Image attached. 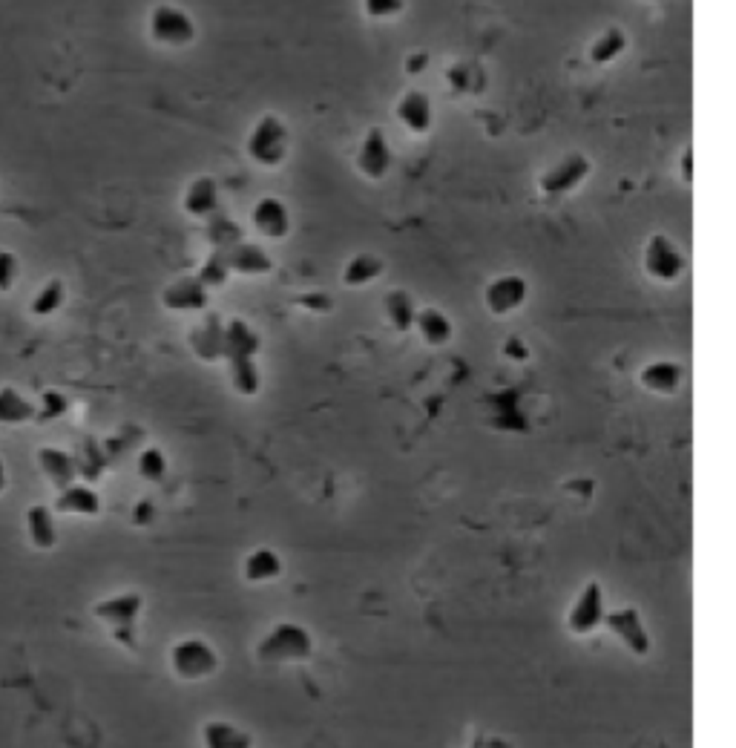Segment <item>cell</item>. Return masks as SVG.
Listing matches in <instances>:
<instances>
[{
    "label": "cell",
    "instance_id": "60d3db41",
    "mask_svg": "<svg viewBox=\"0 0 736 748\" xmlns=\"http://www.w3.org/2000/svg\"><path fill=\"white\" fill-rule=\"evenodd\" d=\"M6 487H9V475H6V464H3V458H0V495H3Z\"/></svg>",
    "mask_w": 736,
    "mask_h": 748
},
{
    "label": "cell",
    "instance_id": "1f68e13d",
    "mask_svg": "<svg viewBox=\"0 0 736 748\" xmlns=\"http://www.w3.org/2000/svg\"><path fill=\"white\" fill-rule=\"evenodd\" d=\"M230 277V265H228V251H222V248H213V254L202 262V268H199V274H196V280L205 285L207 291L210 288H222Z\"/></svg>",
    "mask_w": 736,
    "mask_h": 748
},
{
    "label": "cell",
    "instance_id": "3957f363",
    "mask_svg": "<svg viewBox=\"0 0 736 748\" xmlns=\"http://www.w3.org/2000/svg\"><path fill=\"white\" fill-rule=\"evenodd\" d=\"M285 153H288V127L282 124V118L271 113L259 118L248 136V156L262 167H276L282 164Z\"/></svg>",
    "mask_w": 736,
    "mask_h": 748
},
{
    "label": "cell",
    "instance_id": "44dd1931",
    "mask_svg": "<svg viewBox=\"0 0 736 748\" xmlns=\"http://www.w3.org/2000/svg\"><path fill=\"white\" fill-rule=\"evenodd\" d=\"M38 418L35 400H29L15 386H0V426H23Z\"/></svg>",
    "mask_w": 736,
    "mask_h": 748
},
{
    "label": "cell",
    "instance_id": "e0dca14e",
    "mask_svg": "<svg viewBox=\"0 0 736 748\" xmlns=\"http://www.w3.org/2000/svg\"><path fill=\"white\" fill-rule=\"evenodd\" d=\"M394 113L400 118V124L409 130V133H429L432 130V101L429 95L420 93V90H409L397 101Z\"/></svg>",
    "mask_w": 736,
    "mask_h": 748
},
{
    "label": "cell",
    "instance_id": "8d00e7d4",
    "mask_svg": "<svg viewBox=\"0 0 736 748\" xmlns=\"http://www.w3.org/2000/svg\"><path fill=\"white\" fill-rule=\"evenodd\" d=\"M363 9L371 18L386 21V18H394L403 12V0H363Z\"/></svg>",
    "mask_w": 736,
    "mask_h": 748
},
{
    "label": "cell",
    "instance_id": "277c9868",
    "mask_svg": "<svg viewBox=\"0 0 736 748\" xmlns=\"http://www.w3.org/2000/svg\"><path fill=\"white\" fill-rule=\"evenodd\" d=\"M170 668L179 679H205L210 674H216L219 668V656L207 645L205 639H182L173 645L170 651Z\"/></svg>",
    "mask_w": 736,
    "mask_h": 748
},
{
    "label": "cell",
    "instance_id": "9a60e30c",
    "mask_svg": "<svg viewBox=\"0 0 736 748\" xmlns=\"http://www.w3.org/2000/svg\"><path fill=\"white\" fill-rule=\"evenodd\" d=\"M190 349L196 351L199 360L205 363H216L222 360V349H225V326L216 314H207L199 326L190 331Z\"/></svg>",
    "mask_w": 736,
    "mask_h": 748
},
{
    "label": "cell",
    "instance_id": "d6a6232c",
    "mask_svg": "<svg viewBox=\"0 0 736 748\" xmlns=\"http://www.w3.org/2000/svg\"><path fill=\"white\" fill-rule=\"evenodd\" d=\"M138 475L144 481H150V484H161L167 478V458H164V452L156 449V446L141 449V455H138Z\"/></svg>",
    "mask_w": 736,
    "mask_h": 748
},
{
    "label": "cell",
    "instance_id": "cb8c5ba5",
    "mask_svg": "<svg viewBox=\"0 0 736 748\" xmlns=\"http://www.w3.org/2000/svg\"><path fill=\"white\" fill-rule=\"evenodd\" d=\"M414 328L423 337V343H429V346H446L452 340V320L443 311H437V308L417 311Z\"/></svg>",
    "mask_w": 736,
    "mask_h": 748
},
{
    "label": "cell",
    "instance_id": "ba28073f",
    "mask_svg": "<svg viewBox=\"0 0 736 748\" xmlns=\"http://www.w3.org/2000/svg\"><path fill=\"white\" fill-rule=\"evenodd\" d=\"M527 297L529 285L521 274H501V277H495V280L483 288V303H486V308L495 317H504V314L518 311L521 305L527 303Z\"/></svg>",
    "mask_w": 736,
    "mask_h": 748
},
{
    "label": "cell",
    "instance_id": "4dcf8cb0",
    "mask_svg": "<svg viewBox=\"0 0 736 748\" xmlns=\"http://www.w3.org/2000/svg\"><path fill=\"white\" fill-rule=\"evenodd\" d=\"M230 372V383L233 389L242 395V398H253L262 386V377H259V369H256V360H236V363H228Z\"/></svg>",
    "mask_w": 736,
    "mask_h": 748
},
{
    "label": "cell",
    "instance_id": "30bf717a",
    "mask_svg": "<svg viewBox=\"0 0 736 748\" xmlns=\"http://www.w3.org/2000/svg\"><path fill=\"white\" fill-rule=\"evenodd\" d=\"M604 622V590L598 582H587L581 596L573 602L570 608V616H567V625L575 636H587L593 633Z\"/></svg>",
    "mask_w": 736,
    "mask_h": 748
},
{
    "label": "cell",
    "instance_id": "ab89813d",
    "mask_svg": "<svg viewBox=\"0 0 736 748\" xmlns=\"http://www.w3.org/2000/svg\"><path fill=\"white\" fill-rule=\"evenodd\" d=\"M690 159H693V150L688 147V150L682 153V179H685V185H690V176H693V162H690Z\"/></svg>",
    "mask_w": 736,
    "mask_h": 748
},
{
    "label": "cell",
    "instance_id": "ac0fdd59",
    "mask_svg": "<svg viewBox=\"0 0 736 748\" xmlns=\"http://www.w3.org/2000/svg\"><path fill=\"white\" fill-rule=\"evenodd\" d=\"M23 521H26V536L35 550H52L58 544V521H55L52 507L32 504L23 515Z\"/></svg>",
    "mask_w": 736,
    "mask_h": 748
},
{
    "label": "cell",
    "instance_id": "f1b7e54d",
    "mask_svg": "<svg viewBox=\"0 0 736 748\" xmlns=\"http://www.w3.org/2000/svg\"><path fill=\"white\" fill-rule=\"evenodd\" d=\"M624 49H627V35L613 26V29L601 32L596 41H593V47H590V61L598 64V67H607V64H613V61L619 58Z\"/></svg>",
    "mask_w": 736,
    "mask_h": 748
},
{
    "label": "cell",
    "instance_id": "6da1fadb",
    "mask_svg": "<svg viewBox=\"0 0 736 748\" xmlns=\"http://www.w3.org/2000/svg\"><path fill=\"white\" fill-rule=\"evenodd\" d=\"M314 654V639L297 622H279L256 645V659L262 662H302Z\"/></svg>",
    "mask_w": 736,
    "mask_h": 748
},
{
    "label": "cell",
    "instance_id": "7402d4cb",
    "mask_svg": "<svg viewBox=\"0 0 736 748\" xmlns=\"http://www.w3.org/2000/svg\"><path fill=\"white\" fill-rule=\"evenodd\" d=\"M228 265L230 271H236V274L256 277V274H268L274 268V259L268 257L259 245L236 242L233 248H228Z\"/></svg>",
    "mask_w": 736,
    "mask_h": 748
},
{
    "label": "cell",
    "instance_id": "836d02e7",
    "mask_svg": "<svg viewBox=\"0 0 736 748\" xmlns=\"http://www.w3.org/2000/svg\"><path fill=\"white\" fill-rule=\"evenodd\" d=\"M207 236H210L213 248H222V251H228L236 242H242V231H239V225L233 219H213L210 228H207Z\"/></svg>",
    "mask_w": 736,
    "mask_h": 748
},
{
    "label": "cell",
    "instance_id": "ffe728a7",
    "mask_svg": "<svg viewBox=\"0 0 736 748\" xmlns=\"http://www.w3.org/2000/svg\"><path fill=\"white\" fill-rule=\"evenodd\" d=\"M182 205L184 211L190 213V216H196V219L213 216L216 208H219V185H216V179H210V176L193 179L187 185V190H184Z\"/></svg>",
    "mask_w": 736,
    "mask_h": 748
},
{
    "label": "cell",
    "instance_id": "484cf974",
    "mask_svg": "<svg viewBox=\"0 0 736 748\" xmlns=\"http://www.w3.org/2000/svg\"><path fill=\"white\" fill-rule=\"evenodd\" d=\"M67 303V285L64 280H46L41 288H38V294L32 297V303H29V311H32V317H52V314H58L61 308Z\"/></svg>",
    "mask_w": 736,
    "mask_h": 748
},
{
    "label": "cell",
    "instance_id": "d590c367",
    "mask_svg": "<svg viewBox=\"0 0 736 748\" xmlns=\"http://www.w3.org/2000/svg\"><path fill=\"white\" fill-rule=\"evenodd\" d=\"M35 406H38V418H41V415H44V418H61L69 409V400L64 398L61 392H44Z\"/></svg>",
    "mask_w": 736,
    "mask_h": 748
},
{
    "label": "cell",
    "instance_id": "9c48e42d",
    "mask_svg": "<svg viewBox=\"0 0 736 748\" xmlns=\"http://www.w3.org/2000/svg\"><path fill=\"white\" fill-rule=\"evenodd\" d=\"M587 176H590V159L581 156V153H573V156H564L558 164H552L550 170L541 176L538 187H541L544 196H567Z\"/></svg>",
    "mask_w": 736,
    "mask_h": 748
},
{
    "label": "cell",
    "instance_id": "5bb4252c",
    "mask_svg": "<svg viewBox=\"0 0 736 748\" xmlns=\"http://www.w3.org/2000/svg\"><path fill=\"white\" fill-rule=\"evenodd\" d=\"M38 467L55 490H64L69 484H75V478H78V461L69 455L67 449H58V446L38 449Z\"/></svg>",
    "mask_w": 736,
    "mask_h": 748
},
{
    "label": "cell",
    "instance_id": "5b68a950",
    "mask_svg": "<svg viewBox=\"0 0 736 748\" xmlns=\"http://www.w3.org/2000/svg\"><path fill=\"white\" fill-rule=\"evenodd\" d=\"M150 38L156 44H164V47H187L196 38V24L179 6L159 3L150 12Z\"/></svg>",
    "mask_w": 736,
    "mask_h": 748
},
{
    "label": "cell",
    "instance_id": "8992f818",
    "mask_svg": "<svg viewBox=\"0 0 736 748\" xmlns=\"http://www.w3.org/2000/svg\"><path fill=\"white\" fill-rule=\"evenodd\" d=\"M685 257L665 234H653L644 242V271L659 282H676L685 274Z\"/></svg>",
    "mask_w": 736,
    "mask_h": 748
},
{
    "label": "cell",
    "instance_id": "7a4b0ae2",
    "mask_svg": "<svg viewBox=\"0 0 736 748\" xmlns=\"http://www.w3.org/2000/svg\"><path fill=\"white\" fill-rule=\"evenodd\" d=\"M141 608H144L141 593H133V590H130V593H118V596H110V599L98 602V605L92 608V616H95L98 622L110 625L118 642H124L127 648H136L133 633H136V622L138 616H141Z\"/></svg>",
    "mask_w": 736,
    "mask_h": 748
},
{
    "label": "cell",
    "instance_id": "d4e9b609",
    "mask_svg": "<svg viewBox=\"0 0 736 748\" xmlns=\"http://www.w3.org/2000/svg\"><path fill=\"white\" fill-rule=\"evenodd\" d=\"M202 740H205V748H253V737L248 731H242L233 723H222V720L207 723L202 728Z\"/></svg>",
    "mask_w": 736,
    "mask_h": 748
},
{
    "label": "cell",
    "instance_id": "52a82bcc",
    "mask_svg": "<svg viewBox=\"0 0 736 748\" xmlns=\"http://www.w3.org/2000/svg\"><path fill=\"white\" fill-rule=\"evenodd\" d=\"M604 625L619 639L621 645L633 656L650 654V633L644 628L642 616L636 608H619L604 613Z\"/></svg>",
    "mask_w": 736,
    "mask_h": 748
},
{
    "label": "cell",
    "instance_id": "f546056e",
    "mask_svg": "<svg viewBox=\"0 0 736 748\" xmlns=\"http://www.w3.org/2000/svg\"><path fill=\"white\" fill-rule=\"evenodd\" d=\"M386 317H389V323L397 331H412L414 328V317H417V308H414L412 297L406 294V291H389L386 294Z\"/></svg>",
    "mask_w": 736,
    "mask_h": 748
},
{
    "label": "cell",
    "instance_id": "d6986e66",
    "mask_svg": "<svg viewBox=\"0 0 736 748\" xmlns=\"http://www.w3.org/2000/svg\"><path fill=\"white\" fill-rule=\"evenodd\" d=\"M256 351H259V337L245 320L233 317L228 326H225V349H222V357L228 363H236V360H256Z\"/></svg>",
    "mask_w": 736,
    "mask_h": 748
},
{
    "label": "cell",
    "instance_id": "b9f144b4",
    "mask_svg": "<svg viewBox=\"0 0 736 748\" xmlns=\"http://www.w3.org/2000/svg\"><path fill=\"white\" fill-rule=\"evenodd\" d=\"M504 351H515V357H518V360H521V357H524V349H521V346H518V340H509V346H506Z\"/></svg>",
    "mask_w": 736,
    "mask_h": 748
},
{
    "label": "cell",
    "instance_id": "8fae6325",
    "mask_svg": "<svg viewBox=\"0 0 736 748\" xmlns=\"http://www.w3.org/2000/svg\"><path fill=\"white\" fill-rule=\"evenodd\" d=\"M391 162H394V156H391V147L386 136H383V130L371 127L363 144H360V153H357L360 173L368 176V179H386L391 170Z\"/></svg>",
    "mask_w": 736,
    "mask_h": 748
},
{
    "label": "cell",
    "instance_id": "4316f807",
    "mask_svg": "<svg viewBox=\"0 0 736 748\" xmlns=\"http://www.w3.org/2000/svg\"><path fill=\"white\" fill-rule=\"evenodd\" d=\"M279 573H282V559L276 556L274 550H268V547L253 550L251 556L245 559V579L253 582V585L271 582Z\"/></svg>",
    "mask_w": 736,
    "mask_h": 748
},
{
    "label": "cell",
    "instance_id": "83f0119b",
    "mask_svg": "<svg viewBox=\"0 0 736 748\" xmlns=\"http://www.w3.org/2000/svg\"><path fill=\"white\" fill-rule=\"evenodd\" d=\"M383 274V259L374 257V254H357L345 262L343 268V282L351 285V288H360V285H368Z\"/></svg>",
    "mask_w": 736,
    "mask_h": 748
},
{
    "label": "cell",
    "instance_id": "e575fe53",
    "mask_svg": "<svg viewBox=\"0 0 736 748\" xmlns=\"http://www.w3.org/2000/svg\"><path fill=\"white\" fill-rule=\"evenodd\" d=\"M21 280V259L15 251L0 248V294H9Z\"/></svg>",
    "mask_w": 736,
    "mask_h": 748
},
{
    "label": "cell",
    "instance_id": "f35d334b",
    "mask_svg": "<svg viewBox=\"0 0 736 748\" xmlns=\"http://www.w3.org/2000/svg\"><path fill=\"white\" fill-rule=\"evenodd\" d=\"M133 518H136L138 524H147V521L153 518V504H150V501H141L136 510H133Z\"/></svg>",
    "mask_w": 736,
    "mask_h": 748
},
{
    "label": "cell",
    "instance_id": "2e32d148",
    "mask_svg": "<svg viewBox=\"0 0 736 748\" xmlns=\"http://www.w3.org/2000/svg\"><path fill=\"white\" fill-rule=\"evenodd\" d=\"M253 228L268 239H282L291 228V216H288V208L276 199V196H265L256 202V208L251 213Z\"/></svg>",
    "mask_w": 736,
    "mask_h": 748
},
{
    "label": "cell",
    "instance_id": "4fadbf2b",
    "mask_svg": "<svg viewBox=\"0 0 736 748\" xmlns=\"http://www.w3.org/2000/svg\"><path fill=\"white\" fill-rule=\"evenodd\" d=\"M161 305L167 311H202L207 308V288L196 277H179L161 291Z\"/></svg>",
    "mask_w": 736,
    "mask_h": 748
},
{
    "label": "cell",
    "instance_id": "74e56055",
    "mask_svg": "<svg viewBox=\"0 0 736 748\" xmlns=\"http://www.w3.org/2000/svg\"><path fill=\"white\" fill-rule=\"evenodd\" d=\"M299 305L314 308V311H328V308H331V303H328V297H325V294H302V297H299Z\"/></svg>",
    "mask_w": 736,
    "mask_h": 748
},
{
    "label": "cell",
    "instance_id": "7c38bea8",
    "mask_svg": "<svg viewBox=\"0 0 736 748\" xmlns=\"http://www.w3.org/2000/svg\"><path fill=\"white\" fill-rule=\"evenodd\" d=\"M52 513L95 518V515L101 513V495L92 490L90 484H69V487L58 490V495H55Z\"/></svg>",
    "mask_w": 736,
    "mask_h": 748
},
{
    "label": "cell",
    "instance_id": "603a6c76",
    "mask_svg": "<svg viewBox=\"0 0 736 748\" xmlns=\"http://www.w3.org/2000/svg\"><path fill=\"white\" fill-rule=\"evenodd\" d=\"M644 389L656 392V395H673L682 386V366L673 360H656L650 366H644L639 374Z\"/></svg>",
    "mask_w": 736,
    "mask_h": 748
}]
</instances>
